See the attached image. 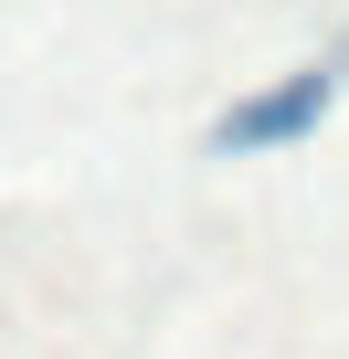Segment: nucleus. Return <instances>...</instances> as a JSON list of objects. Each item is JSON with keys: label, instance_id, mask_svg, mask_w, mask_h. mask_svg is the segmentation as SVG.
Wrapping results in <instances>:
<instances>
[{"label": "nucleus", "instance_id": "nucleus-1", "mask_svg": "<svg viewBox=\"0 0 349 359\" xmlns=\"http://www.w3.org/2000/svg\"><path fill=\"white\" fill-rule=\"evenodd\" d=\"M328 95H338V74H328V64H296L286 85H265V95L223 106L212 148H223V158H254V148H286V137H307V127L328 116Z\"/></svg>", "mask_w": 349, "mask_h": 359}]
</instances>
